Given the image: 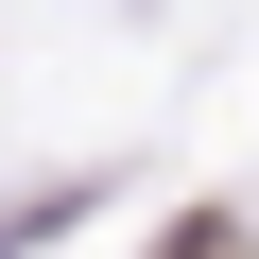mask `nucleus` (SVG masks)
Instances as JSON below:
<instances>
[{"label":"nucleus","mask_w":259,"mask_h":259,"mask_svg":"<svg viewBox=\"0 0 259 259\" xmlns=\"http://www.w3.org/2000/svg\"><path fill=\"white\" fill-rule=\"evenodd\" d=\"M156 259H242V225H173V242H156Z\"/></svg>","instance_id":"f257e3e1"}]
</instances>
